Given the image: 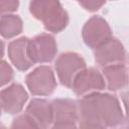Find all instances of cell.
<instances>
[{
    "label": "cell",
    "instance_id": "6da1fadb",
    "mask_svg": "<svg viewBox=\"0 0 129 129\" xmlns=\"http://www.w3.org/2000/svg\"><path fill=\"white\" fill-rule=\"evenodd\" d=\"M79 126L83 128L116 127L124 121L119 100L116 96L93 92L78 101Z\"/></svg>",
    "mask_w": 129,
    "mask_h": 129
},
{
    "label": "cell",
    "instance_id": "7a4b0ae2",
    "mask_svg": "<svg viewBox=\"0 0 129 129\" xmlns=\"http://www.w3.org/2000/svg\"><path fill=\"white\" fill-rule=\"evenodd\" d=\"M29 10L50 32L58 33L69 23V15L59 0H31Z\"/></svg>",
    "mask_w": 129,
    "mask_h": 129
},
{
    "label": "cell",
    "instance_id": "3957f363",
    "mask_svg": "<svg viewBox=\"0 0 129 129\" xmlns=\"http://www.w3.org/2000/svg\"><path fill=\"white\" fill-rule=\"evenodd\" d=\"M85 68L86 62L82 55L73 51L61 53L54 63V69L60 84L68 88H72L75 77Z\"/></svg>",
    "mask_w": 129,
    "mask_h": 129
},
{
    "label": "cell",
    "instance_id": "277c9868",
    "mask_svg": "<svg viewBox=\"0 0 129 129\" xmlns=\"http://www.w3.org/2000/svg\"><path fill=\"white\" fill-rule=\"evenodd\" d=\"M25 83L34 96L50 95L56 87L54 74L47 66H40L29 73L25 78Z\"/></svg>",
    "mask_w": 129,
    "mask_h": 129
},
{
    "label": "cell",
    "instance_id": "5b68a950",
    "mask_svg": "<svg viewBox=\"0 0 129 129\" xmlns=\"http://www.w3.org/2000/svg\"><path fill=\"white\" fill-rule=\"evenodd\" d=\"M82 36L86 45L93 49L113 37L108 22L101 16H92L85 23Z\"/></svg>",
    "mask_w": 129,
    "mask_h": 129
},
{
    "label": "cell",
    "instance_id": "8992f818",
    "mask_svg": "<svg viewBox=\"0 0 129 129\" xmlns=\"http://www.w3.org/2000/svg\"><path fill=\"white\" fill-rule=\"evenodd\" d=\"M57 51V45L52 35L41 33L29 39L28 54L33 63H43L51 61Z\"/></svg>",
    "mask_w": 129,
    "mask_h": 129
},
{
    "label": "cell",
    "instance_id": "52a82bcc",
    "mask_svg": "<svg viewBox=\"0 0 129 129\" xmlns=\"http://www.w3.org/2000/svg\"><path fill=\"white\" fill-rule=\"evenodd\" d=\"M106 87L103 74L95 68L83 69L74 79L72 90L78 96H84L93 92H99Z\"/></svg>",
    "mask_w": 129,
    "mask_h": 129
},
{
    "label": "cell",
    "instance_id": "ba28073f",
    "mask_svg": "<svg viewBox=\"0 0 129 129\" xmlns=\"http://www.w3.org/2000/svg\"><path fill=\"white\" fill-rule=\"evenodd\" d=\"M54 128H73L79 123L78 102L71 99H55L52 102Z\"/></svg>",
    "mask_w": 129,
    "mask_h": 129
},
{
    "label": "cell",
    "instance_id": "9c48e42d",
    "mask_svg": "<svg viewBox=\"0 0 129 129\" xmlns=\"http://www.w3.org/2000/svg\"><path fill=\"white\" fill-rule=\"evenodd\" d=\"M94 55L96 62L101 68L113 63L124 62L126 58L123 44L114 37L110 38L109 40L95 48Z\"/></svg>",
    "mask_w": 129,
    "mask_h": 129
},
{
    "label": "cell",
    "instance_id": "30bf717a",
    "mask_svg": "<svg viewBox=\"0 0 129 129\" xmlns=\"http://www.w3.org/2000/svg\"><path fill=\"white\" fill-rule=\"evenodd\" d=\"M0 99L2 110L5 113L16 114L23 109L28 99V95L21 85L12 84L1 91Z\"/></svg>",
    "mask_w": 129,
    "mask_h": 129
},
{
    "label": "cell",
    "instance_id": "8fae6325",
    "mask_svg": "<svg viewBox=\"0 0 129 129\" xmlns=\"http://www.w3.org/2000/svg\"><path fill=\"white\" fill-rule=\"evenodd\" d=\"M26 113L30 115L40 128H47L53 123V108L52 103L44 99H32L27 108Z\"/></svg>",
    "mask_w": 129,
    "mask_h": 129
},
{
    "label": "cell",
    "instance_id": "7c38bea8",
    "mask_svg": "<svg viewBox=\"0 0 129 129\" xmlns=\"http://www.w3.org/2000/svg\"><path fill=\"white\" fill-rule=\"evenodd\" d=\"M28 43L29 39L27 37H20L15 40H12L8 44V56L11 62L19 71H27L32 64L33 61L30 59L28 54Z\"/></svg>",
    "mask_w": 129,
    "mask_h": 129
},
{
    "label": "cell",
    "instance_id": "4fadbf2b",
    "mask_svg": "<svg viewBox=\"0 0 129 129\" xmlns=\"http://www.w3.org/2000/svg\"><path fill=\"white\" fill-rule=\"evenodd\" d=\"M103 76L106 81V86L113 92L124 89L128 84V74L123 62L104 67Z\"/></svg>",
    "mask_w": 129,
    "mask_h": 129
},
{
    "label": "cell",
    "instance_id": "5bb4252c",
    "mask_svg": "<svg viewBox=\"0 0 129 129\" xmlns=\"http://www.w3.org/2000/svg\"><path fill=\"white\" fill-rule=\"evenodd\" d=\"M23 28L22 20L14 14H3L1 16L0 32L4 38H11L21 33Z\"/></svg>",
    "mask_w": 129,
    "mask_h": 129
},
{
    "label": "cell",
    "instance_id": "9a60e30c",
    "mask_svg": "<svg viewBox=\"0 0 129 129\" xmlns=\"http://www.w3.org/2000/svg\"><path fill=\"white\" fill-rule=\"evenodd\" d=\"M11 128H39L37 123L34 121V119L28 115L27 113L20 115L18 117H16L12 124H11Z\"/></svg>",
    "mask_w": 129,
    "mask_h": 129
},
{
    "label": "cell",
    "instance_id": "2e32d148",
    "mask_svg": "<svg viewBox=\"0 0 129 129\" xmlns=\"http://www.w3.org/2000/svg\"><path fill=\"white\" fill-rule=\"evenodd\" d=\"M13 79V70L5 60L1 62V86L8 84Z\"/></svg>",
    "mask_w": 129,
    "mask_h": 129
},
{
    "label": "cell",
    "instance_id": "e0dca14e",
    "mask_svg": "<svg viewBox=\"0 0 129 129\" xmlns=\"http://www.w3.org/2000/svg\"><path fill=\"white\" fill-rule=\"evenodd\" d=\"M81 6H83V8H85L88 11L94 12L99 10L104 4L106 0H77Z\"/></svg>",
    "mask_w": 129,
    "mask_h": 129
},
{
    "label": "cell",
    "instance_id": "ac0fdd59",
    "mask_svg": "<svg viewBox=\"0 0 129 129\" xmlns=\"http://www.w3.org/2000/svg\"><path fill=\"white\" fill-rule=\"evenodd\" d=\"M19 6V0H1L0 8L2 13L14 12Z\"/></svg>",
    "mask_w": 129,
    "mask_h": 129
},
{
    "label": "cell",
    "instance_id": "d6986e66",
    "mask_svg": "<svg viewBox=\"0 0 129 129\" xmlns=\"http://www.w3.org/2000/svg\"><path fill=\"white\" fill-rule=\"evenodd\" d=\"M121 99L124 105L125 114H124V121L126 123V126L129 127V92H124L121 95Z\"/></svg>",
    "mask_w": 129,
    "mask_h": 129
}]
</instances>
